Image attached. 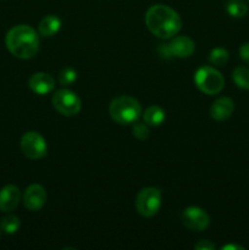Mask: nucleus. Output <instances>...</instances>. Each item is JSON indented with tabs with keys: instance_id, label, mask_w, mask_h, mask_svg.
I'll return each instance as SVG.
<instances>
[{
	"instance_id": "1",
	"label": "nucleus",
	"mask_w": 249,
	"mask_h": 250,
	"mask_svg": "<svg viewBox=\"0 0 249 250\" xmlns=\"http://www.w3.org/2000/svg\"><path fill=\"white\" fill-rule=\"evenodd\" d=\"M145 24L149 31L158 38L168 39L176 36L182 27L181 16L167 5L156 4L148 9Z\"/></svg>"
},
{
	"instance_id": "2",
	"label": "nucleus",
	"mask_w": 249,
	"mask_h": 250,
	"mask_svg": "<svg viewBox=\"0 0 249 250\" xmlns=\"http://www.w3.org/2000/svg\"><path fill=\"white\" fill-rule=\"evenodd\" d=\"M5 44L12 55L27 60L34 58L38 53L39 37L33 27L17 24L9 29L5 37Z\"/></svg>"
},
{
	"instance_id": "3",
	"label": "nucleus",
	"mask_w": 249,
	"mask_h": 250,
	"mask_svg": "<svg viewBox=\"0 0 249 250\" xmlns=\"http://www.w3.org/2000/svg\"><path fill=\"white\" fill-rule=\"evenodd\" d=\"M109 112L111 119L119 125H131L138 121L142 106L137 99L129 95L117 97L110 103Z\"/></svg>"
},
{
	"instance_id": "4",
	"label": "nucleus",
	"mask_w": 249,
	"mask_h": 250,
	"mask_svg": "<svg viewBox=\"0 0 249 250\" xmlns=\"http://www.w3.org/2000/svg\"><path fill=\"white\" fill-rule=\"evenodd\" d=\"M194 82L198 89L208 95L219 94L225 85L224 76L211 66L198 68L194 75Z\"/></svg>"
},
{
	"instance_id": "5",
	"label": "nucleus",
	"mask_w": 249,
	"mask_h": 250,
	"mask_svg": "<svg viewBox=\"0 0 249 250\" xmlns=\"http://www.w3.org/2000/svg\"><path fill=\"white\" fill-rule=\"evenodd\" d=\"M161 190L155 187H146L139 190L136 198V209L144 217H153L161 208Z\"/></svg>"
},
{
	"instance_id": "6",
	"label": "nucleus",
	"mask_w": 249,
	"mask_h": 250,
	"mask_svg": "<svg viewBox=\"0 0 249 250\" xmlns=\"http://www.w3.org/2000/svg\"><path fill=\"white\" fill-rule=\"evenodd\" d=\"M51 103L56 111L63 116H75L81 111V99L72 90H56L54 93Z\"/></svg>"
},
{
	"instance_id": "7",
	"label": "nucleus",
	"mask_w": 249,
	"mask_h": 250,
	"mask_svg": "<svg viewBox=\"0 0 249 250\" xmlns=\"http://www.w3.org/2000/svg\"><path fill=\"white\" fill-rule=\"evenodd\" d=\"M21 150L24 155L32 160L42 159L46 155L48 151V146L46 142L38 132H27L21 138Z\"/></svg>"
},
{
	"instance_id": "8",
	"label": "nucleus",
	"mask_w": 249,
	"mask_h": 250,
	"mask_svg": "<svg viewBox=\"0 0 249 250\" xmlns=\"http://www.w3.org/2000/svg\"><path fill=\"white\" fill-rule=\"evenodd\" d=\"M182 224L192 231H204L209 227L210 217L207 211L198 207H189L182 212Z\"/></svg>"
},
{
	"instance_id": "9",
	"label": "nucleus",
	"mask_w": 249,
	"mask_h": 250,
	"mask_svg": "<svg viewBox=\"0 0 249 250\" xmlns=\"http://www.w3.org/2000/svg\"><path fill=\"white\" fill-rule=\"evenodd\" d=\"M46 202V192L43 186L31 185L23 193V205L31 211H38Z\"/></svg>"
},
{
	"instance_id": "10",
	"label": "nucleus",
	"mask_w": 249,
	"mask_h": 250,
	"mask_svg": "<svg viewBox=\"0 0 249 250\" xmlns=\"http://www.w3.org/2000/svg\"><path fill=\"white\" fill-rule=\"evenodd\" d=\"M28 85L36 94L45 95L55 88V81L49 73L36 72L29 78Z\"/></svg>"
},
{
	"instance_id": "11",
	"label": "nucleus",
	"mask_w": 249,
	"mask_h": 250,
	"mask_svg": "<svg viewBox=\"0 0 249 250\" xmlns=\"http://www.w3.org/2000/svg\"><path fill=\"white\" fill-rule=\"evenodd\" d=\"M21 199L20 189L14 185H7L0 190V211L10 212L16 209Z\"/></svg>"
},
{
	"instance_id": "12",
	"label": "nucleus",
	"mask_w": 249,
	"mask_h": 250,
	"mask_svg": "<svg viewBox=\"0 0 249 250\" xmlns=\"http://www.w3.org/2000/svg\"><path fill=\"white\" fill-rule=\"evenodd\" d=\"M234 111V103L231 98L222 97L215 100L210 107V116L216 121H225L229 119Z\"/></svg>"
},
{
	"instance_id": "13",
	"label": "nucleus",
	"mask_w": 249,
	"mask_h": 250,
	"mask_svg": "<svg viewBox=\"0 0 249 250\" xmlns=\"http://www.w3.org/2000/svg\"><path fill=\"white\" fill-rule=\"evenodd\" d=\"M171 54L176 58H188L193 54L195 49V44L189 37L187 36H178L172 39L168 44Z\"/></svg>"
},
{
	"instance_id": "14",
	"label": "nucleus",
	"mask_w": 249,
	"mask_h": 250,
	"mask_svg": "<svg viewBox=\"0 0 249 250\" xmlns=\"http://www.w3.org/2000/svg\"><path fill=\"white\" fill-rule=\"evenodd\" d=\"M61 20L56 15H48L39 23V33L43 37H53L60 31Z\"/></svg>"
},
{
	"instance_id": "15",
	"label": "nucleus",
	"mask_w": 249,
	"mask_h": 250,
	"mask_svg": "<svg viewBox=\"0 0 249 250\" xmlns=\"http://www.w3.org/2000/svg\"><path fill=\"white\" fill-rule=\"evenodd\" d=\"M143 120L148 126L158 127L165 121V111L158 105H151L144 111Z\"/></svg>"
},
{
	"instance_id": "16",
	"label": "nucleus",
	"mask_w": 249,
	"mask_h": 250,
	"mask_svg": "<svg viewBox=\"0 0 249 250\" xmlns=\"http://www.w3.org/2000/svg\"><path fill=\"white\" fill-rule=\"evenodd\" d=\"M226 11L229 16L241 19L244 17L248 12V6L243 0H228L226 4Z\"/></svg>"
},
{
	"instance_id": "17",
	"label": "nucleus",
	"mask_w": 249,
	"mask_h": 250,
	"mask_svg": "<svg viewBox=\"0 0 249 250\" xmlns=\"http://www.w3.org/2000/svg\"><path fill=\"white\" fill-rule=\"evenodd\" d=\"M234 83L241 89L249 90V68L244 67V66H239L233 70L232 73Z\"/></svg>"
},
{
	"instance_id": "18",
	"label": "nucleus",
	"mask_w": 249,
	"mask_h": 250,
	"mask_svg": "<svg viewBox=\"0 0 249 250\" xmlns=\"http://www.w3.org/2000/svg\"><path fill=\"white\" fill-rule=\"evenodd\" d=\"M20 225H21L20 219L15 215H7V216L2 217L1 221H0V227L7 234L16 233L20 229Z\"/></svg>"
},
{
	"instance_id": "19",
	"label": "nucleus",
	"mask_w": 249,
	"mask_h": 250,
	"mask_svg": "<svg viewBox=\"0 0 249 250\" xmlns=\"http://www.w3.org/2000/svg\"><path fill=\"white\" fill-rule=\"evenodd\" d=\"M228 61V51L224 48H215L209 54V62L215 66H224Z\"/></svg>"
},
{
	"instance_id": "20",
	"label": "nucleus",
	"mask_w": 249,
	"mask_h": 250,
	"mask_svg": "<svg viewBox=\"0 0 249 250\" xmlns=\"http://www.w3.org/2000/svg\"><path fill=\"white\" fill-rule=\"evenodd\" d=\"M77 80V72L71 67H65L59 73V82L62 85H71Z\"/></svg>"
},
{
	"instance_id": "21",
	"label": "nucleus",
	"mask_w": 249,
	"mask_h": 250,
	"mask_svg": "<svg viewBox=\"0 0 249 250\" xmlns=\"http://www.w3.org/2000/svg\"><path fill=\"white\" fill-rule=\"evenodd\" d=\"M132 132H133V136L136 137L137 139H139V141H145V139H148L149 136H150V131H149V127L145 122H143V124L136 122Z\"/></svg>"
},
{
	"instance_id": "22",
	"label": "nucleus",
	"mask_w": 249,
	"mask_h": 250,
	"mask_svg": "<svg viewBox=\"0 0 249 250\" xmlns=\"http://www.w3.org/2000/svg\"><path fill=\"white\" fill-rule=\"evenodd\" d=\"M195 250H214L215 246L208 239H203V241H199L194 246Z\"/></svg>"
},
{
	"instance_id": "23",
	"label": "nucleus",
	"mask_w": 249,
	"mask_h": 250,
	"mask_svg": "<svg viewBox=\"0 0 249 250\" xmlns=\"http://www.w3.org/2000/svg\"><path fill=\"white\" fill-rule=\"evenodd\" d=\"M239 56L244 62L249 65V43L242 44L241 48H239Z\"/></svg>"
},
{
	"instance_id": "24",
	"label": "nucleus",
	"mask_w": 249,
	"mask_h": 250,
	"mask_svg": "<svg viewBox=\"0 0 249 250\" xmlns=\"http://www.w3.org/2000/svg\"><path fill=\"white\" fill-rule=\"evenodd\" d=\"M224 250H229V249H234V250H244V247L242 246H236V244H227V246L222 247Z\"/></svg>"
},
{
	"instance_id": "25",
	"label": "nucleus",
	"mask_w": 249,
	"mask_h": 250,
	"mask_svg": "<svg viewBox=\"0 0 249 250\" xmlns=\"http://www.w3.org/2000/svg\"><path fill=\"white\" fill-rule=\"evenodd\" d=\"M248 1H249V0H248Z\"/></svg>"
}]
</instances>
